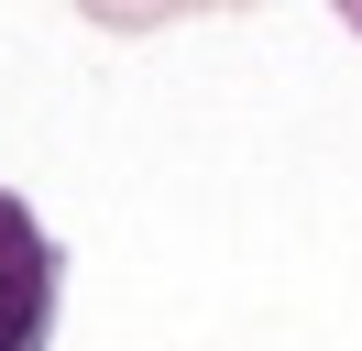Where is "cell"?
<instances>
[{"label":"cell","instance_id":"cell-1","mask_svg":"<svg viewBox=\"0 0 362 351\" xmlns=\"http://www.w3.org/2000/svg\"><path fill=\"white\" fill-rule=\"evenodd\" d=\"M55 307H66V253H55V231L23 197L0 187V351H45Z\"/></svg>","mask_w":362,"mask_h":351},{"label":"cell","instance_id":"cell-2","mask_svg":"<svg viewBox=\"0 0 362 351\" xmlns=\"http://www.w3.org/2000/svg\"><path fill=\"white\" fill-rule=\"evenodd\" d=\"M77 11H88L99 33H165V22H187V11H252V0H77Z\"/></svg>","mask_w":362,"mask_h":351},{"label":"cell","instance_id":"cell-3","mask_svg":"<svg viewBox=\"0 0 362 351\" xmlns=\"http://www.w3.org/2000/svg\"><path fill=\"white\" fill-rule=\"evenodd\" d=\"M340 22H351V33H362V0H340Z\"/></svg>","mask_w":362,"mask_h":351}]
</instances>
